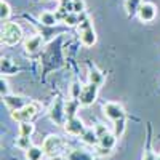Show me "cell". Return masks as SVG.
I'll return each instance as SVG.
<instances>
[{
    "label": "cell",
    "instance_id": "1",
    "mask_svg": "<svg viewBox=\"0 0 160 160\" xmlns=\"http://www.w3.org/2000/svg\"><path fill=\"white\" fill-rule=\"evenodd\" d=\"M22 40V29L18 22H2V45L15 47Z\"/></svg>",
    "mask_w": 160,
    "mask_h": 160
},
{
    "label": "cell",
    "instance_id": "2",
    "mask_svg": "<svg viewBox=\"0 0 160 160\" xmlns=\"http://www.w3.org/2000/svg\"><path fill=\"white\" fill-rule=\"evenodd\" d=\"M64 102L61 96H56L55 101L51 102V106L48 108V118L51 120L56 127H64L66 122H68V115H66V108H64Z\"/></svg>",
    "mask_w": 160,
    "mask_h": 160
},
{
    "label": "cell",
    "instance_id": "3",
    "mask_svg": "<svg viewBox=\"0 0 160 160\" xmlns=\"http://www.w3.org/2000/svg\"><path fill=\"white\" fill-rule=\"evenodd\" d=\"M40 106L38 102L35 101H31L24 106V108L18 109V111H11V118L15 120V122L21 123V122H32V120L37 117V114L40 112Z\"/></svg>",
    "mask_w": 160,
    "mask_h": 160
},
{
    "label": "cell",
    "instance_id": "4",
    "mask_svg": "<svg viewBox=\"0 0 160 160\" xmlns=\"http://www.w3.org/2000/svg\"><path fill=\"white\" fill-rule=\"evenodd\" d=\"M42 148L47 154V157H53V155H59L64 152V149L68 148V142L64 138H61L59 135H48L42 144Z\"/></svg>",
    "mask_w": 160,
    "mask_h": 160
},
{
    "label": "cell",
    "instance_id": "5",
    "mask_svg": "<svg viewBox=\"0 0 160 160\" xmlns=\"http://www.w3.org/2000/svg\"><path fill=\"white\" fill-rule=\"evenodd\" d=\"M59 40H56V42H53L48 45L45 55H43V64L47 66V71L50 69H56L61 66V47L58 45Z\"/></svg>",
    "mask_w": 160,
    "mask_h": 160
},
{
    "label": "cell",
    "instance_id": "6",
    "mask_svg": "<svg viewBox=\"0 0 160 160\" xmlns=\"http://www.w3.org/2000/svg\"><path fill=\"white\" fill-rule=\"evenodd\" d=\"M99 88L101 87H98L95 83H90V82L82 87V91H80V96H78V101L82 104V108H90V106L95 104V101L98 99Z\"/></svg>",
    "mask_w": 160,
    "mask_h": 160
},
{
    "label": "cell",
    "instance_id": "7",
    "mask_svg": "<svg viewBox=\"0 0 160 160\" xmlns=\"http://www.w3.org/2000/svg\"><path fill=\"white\" fill-rule=\"evenodd\" d=\"M102 112H104V115L108 117L109 120H112V122H115V120H118V118L127 117V112L123 109V106L120 102H115V101L104 102L102 104Z\"/></svg>",
    "mask_w": 160,
    "mask_h": 160
},
{
    "label": "cell",
    "instance_id": "8",
    "mask_svg": "<svg viewBox=\"0 0 160 160\" xmlns=\"http://www.w3.org/2000/svg\"><path fill=\"white\" fill-rule=\"evenodd\" d=\"M64 130L69 136H82L85 133V130H87V127L83 123V120L75 115L72 118H68V122H66V125H64Z\"/></svg>",
    "mask_w": 160,
    "mask_h": 160
},
{
    "label": "cell",
    "instance_id": "9",
    "mask_svg": "<svg viewBox=\"0 0 160 160\" xmlns=\"http://www.w3.org/2000/svg\"><path fill=\"white\" fill-rule=\"evenodd\" d=\"M136 16L139 18L141 22H152L157 16V7L152 2H142L141 7L138 8Z\"/></svg>",
    "mask_w": 160,
    "mask_h": 160
},
{
    "label": "cell",
    "instance_id": "10",
    "mask_svg": "<svg viewBox=\"0 0 160 160\" xmlns=\"http://www.w3.org/2000/svg\"><path fill=\"white\" fill-rule=\"evenodd\" d=\"M42 47H43V38L38 34H34V35H31L24 40V50H26V53H29V55L38 53L42 50Z\"/></svg>",
    "mask_w": 160,
    "mask_h": 160
},
{
    "label": "cell",
    "instance_id": "11",
    "mask_svg": "<svg viewBox=\"0 0 160 160\" xmlns=\"http://www.w3.org/2000/svg\"><path fill=\"white\" fill-rule=\"evenodd\" d=\"M3 102H5V106L10 109V111H18V109H21V108H24L28 102H31L28 98H24V96H21V95H7V96H3Z\"/></svg>",
    "mask_w": 160,
    "mask_h": 160
},
{
    "label": "cell",
    "instance_id": "12",
    "mask_svg": "<svg viewBox=\"0 0 160 160\" xmlns=\"http://www.w3.org/2000/svg\"><path fill=\"white\" fill-rule=\"evenodd\" d=\"M78 38H80V43H82L83 47H87V48L93 47V45L96 43V40H98L93 26H90V28H87V29L78 31Z\"/></svg>",
    "mask_w": 160,
    "mask_h": 160
},
{
    "label": "cell",
    "instance_id": "13",
    "mask_svg": "<svg viewBox=\"0 0 160 160\" xmlns=\"http://www.w3.org/2000/svg\"><path fill=\"white\" fill-rule=\"evenodd\" d=\"M142 160H158V155L152 151V127H151V123H148V138H146Z\"/></svg>",
    "mask_w": 160,
    "mask_h": 160
},
{
    "label": "cell",
    "instance_id": "14",
    "mask_svg": "<svg viewBox=\"0 0 160 160\" xmlns=\"http://www.w3.org/2000/svg\"><path fill=\"white\" fill-rule=\"evenodd\" d=\"M69 160H96V157L85 149H68L66 151Z\"/></svg>",
    "mask_w": 160,
    "mask_h": 160
},
{
    "label": "cell",
    "instance_id": "15",
    "mask_svg": "<svg viewBox=\"0 0 160 160\" xmlns=\"http://www.w3.org/2000/svg\"><path fill=\"white\" fill-rule=\"evenodd\" d=\"M88 82L95 83L98 87H102L106 82V75L96 68V66H88Z\"/></svg>",
    "mask_w": 160,
    "mask_h": 160
},
{
    "label": "cell",
    "instance_id": "16",
    "mask_svg": "<svg viewBox=\"0 0 160 160\" xmlns=\"http://www.w3.org/2000/svg\"><path fill=\"white\" fill-rule=\"evenodd\" d=\"M19 71H21V68L13 59L2 58V75H15Z\"/></svg>",
    "mask_w": 160,
    "mask_h": 160
},
{
    "label": "cell",
    "instance_id": "17",
    "mask_svg": "<svg viewBox=\"0 0 160 160\" xmlns=\"http://www.w3.org/2000/svg\"><path fill=\"white\" fill-rule=\"evenodd\" d=\"M40 22H42L43 26H47V28H53V26H56L58 24V15L56 13H53V11H42L40 13V16H38Z\"/></svg>",
    "mask_w": 160,
    "mask_h": 160
},
{
    "label": "cell",
    "instance_id": "18",
    "mask_svg": "<svg viewBox=\"0 0 160 160\" xmlns=\"http://www.w3.org/2000/svg\"><path fill=\"white\" fill-rule=\"evenodd\" d=\"M80 138H82V141H83L85 144L93 146V148L99 144V136H98V133L95 131V128H87L85 133H83V135L80 136Z\"/></svg>",
    "mask_w": 160,
    "mask_h": 160
},
{
    "label": "cell",
    "instance_id": "19",
    "mask_svg": "<svg viewBox=\"0 0 160 160\" xmlns=\"http://www.w3.org/2000/svg\"><path fill=\"white\" fill-rule=\"evenodd\" d=\"M64 108H66V115H68V118H72V117L77 115L78 109L82 108V104H80L78 99L71 98V99H68V101L64 102Z\"/></svg>",
    "mask_w": 160,
    "mask_h": 160
},
{
    "label": "cell",
    "instance_id": "20",
    "mask_svg": "<svg viewBox=\"0 0 160 160\" xmlns=\"http://www.w3.org/2000/svg\"><path fill=\"white\" fill-rule=\"evenodd\" d=\"M47 157L43 148H38V146H31V148L26 151V158L28 160H43Z\"/></svg>",
    "mask_w": 160,
    "mask_h": 160
},
{
    "label": "cell",
    "instance_id": "21",
    "mask_svg": "<svg viewBox=\"0 0 160 160\" xmlns=\"http://www.w3.org/2000/svg\"><path fill=\"white\" fill-rule=\"evenodd\" d=\"M117 136L114 135L112 131L109 133H106V135H102L99 138V146H102V148H108V149H114L115 148V144H117Z\"/></svg>",
    "mask_w": 160,
    "mask_h": 160
},
{
    "label": "cell",
    "instance_id": "22",
    "mask_svg": "<svg viewBox=\"0 0 160 160\" xmlns=\"http://www.w3.org/2000/svg\"><path fill=\"white\" fill-rule=\"evenodd\" d=\"M142 0H125V11H127V16L133 18L138 13V8L141 7Z\"/></svg>",
    "mask_w": 160,
    "mask_h": 160
},
{
    "label": "cell",
    "instance_id": "23",
    "mask_svg": "<svg viewBox=\"0 0 160 160\" xmlns=\"http://www.w3.org/2000/svg\"><path fill=\"white\" fill-rule=\"evenodd\" d=\"M35 131V125L32 122H21L18 125V135L21 136H32Z\"/></svg>",
    "mask_w": 160,
    "mask_h": 160
},
{
    "label": "cell",
    "instance_id": "24",
    "mask_svg": "<svg viewBox=\"0 0 160 160\" xmlns=\"http://www.w3.org/2000/svg\"><path fill=\"white\" fill-rule=\"evenodd\" d=\"M127 117L123 118H118L114 122V127H112V133L117 136V138H122L123 136V133H125V128H127Z\"/></svg>",
    "mask_w": 160,
    "mask_h": 160
},
{
    "label": "cell",
    "instance_id": "25",
    "mask_svg": "<svg viewBox=\"0 0 160 160\" xmlns=\"http://www.w3.org/2000/svg\"><path fill=\"white\" fill-rule=\"evenodd\" d=\"M80 19H82V15H78V13H74V11H69L66 13L64 18L61 19L66 26H78Z\"/></svg>",
    "mask_w": 160,
    "mask_h": 160
},
{
    "label": "cell",
    "instance_id": "26",
    "mask_svg": "<svg viewBox=\"0 0 160 160\" xmlns=\"http://www.w3.org/2000/svg\"><path fill=\"white\" fill-rule=\"evenodd\" d=\"M15 144H16L18 149H21V151L26 152V151H28L31 146H32V141H31V136H21V135H18Z\"/></svg>",
    "mask_w": 160,
    "mask_h": 160
},
{
    "label": "cell",
    "instance_id": "27",
    "mask_svg": "<svg viewBox=\"0 0 160 160\" xmlns=\"http://www.w3.org/2000/svg\"><path fill=\"white\" fill-rule=\"evenodd\" d=\"M11 16V7L8 5V2H5V0H2L0 2V19H2V22L8 21Z\"/></svg>",
    "mask_w": 160,
    "mask_h": 160
},
{
    "label": "cell",
    "instance_id": "28",
    "mask_svg": "<svg viewBox=\"0 0 160 160\" xmlns=\"http://www.w3.org/2000/svg\"><path fill=\"white\" fill-rule=\"evenodd\" d=\"M82 87H83V85H80L78 80H74V82L71 83V98L78 99V96H80V91H82Z\"/></svg>",
    "mask_w": 160,
    "mask_h": 160
},
{
    "label": "cell",
    "instance_id": "29",
    "mask_svg": "<svg viewBox=\"0 0 160 160\" xmlns=\"http://www.w3.org/2000/svg\"><path fill=\"white\" fill-rule=\"evenodd\" d=\"M112 152H114V149H108V148H102V146H95V155H98V157H111L112 155Z\"/></svg>",
    "mask_w": 160,
    "mask_h": 160
},
{
    "label": "cell",
    "instance_id": "30",
    "mask_svg": "<svg viewBox=\"0 0 160 160\" xmlns=\"http://www.w3.org/2000/svg\"><path fill=\"white\" fill-rule=\"evenodd\" d=\"M72 11L74 13H85V3H83V0H74L72 2Z\"/></svg>",
    "mask_w": 160,
    "mask_h": 160
},
{
    "label": "cell",
    "instance_id": "31",
    "mask_svg": "<svg viewBox=\"0 0 160 160\" xmlns=\"http://www.w3.org/2000/svg\"><path fill=\"white\" fill-rule=\"evenodd\" d=\"M0 95H2V98L10 95V87L7 83V80L3 78V75H2V80H0Z\"/></svg>",
    "mask_w": 160,
    "mask_h": 160
},
{
    "label": "cell",
    "instance_id": "32",
    "mask_svg": "<svg viewBox=\"0 0 160 160\" xmlns=\"http://www.w3.org/2000/svg\"><path fill=\"white\" fill-rule=\"evenodd\" d=\"M95 131L98 133V136L101 138L102 135H106V133H109V128L106 127L104 123H96V125H95Z\"/></svg>",
    "mask_w": 160,
    "mask_h": 160
},
{
    "label": "cell",
    "instance_id": "33",
    "mask_svg": "<svg viewBox=\"0 0 160 160\" xmlns=\"http://www.w3.org/2000/svg\"><path fill=\"white\" fill-rule=\"evenodd\" d=\"M48 160H69L66 154H59V155H53V157H48Z\"/></svg>",
    "mask_w": 160,
    "mask_h": 160
},
{
    "label": "cell",
    "instance_id": "34",
    "mask_svg": "<svg viewBox=\"0 0 160 160\" xmlns=\"http://www.w3.org/2000/svg\"><path fill=\"white\" fill-rule=\"evenodd\" d=\"M61 2H74V0H61Z\"/></svg>",
    "mask_w": 160,
    "mask_h": 160
},
{
    "label": "cell",
    "instance_id": "35",
    "mask_svg": "<svg viewBox=\"0 0 160 160\" xmlns=\"http://www.w3.org/2000/svg\"><path fill=\"white\" fill-rule=\"evenodd\" d=\"M158 160H160V152H158Z\"/></svg>",
    "mask_w": 160,
    "mask_h": 160
}]
</instances>
